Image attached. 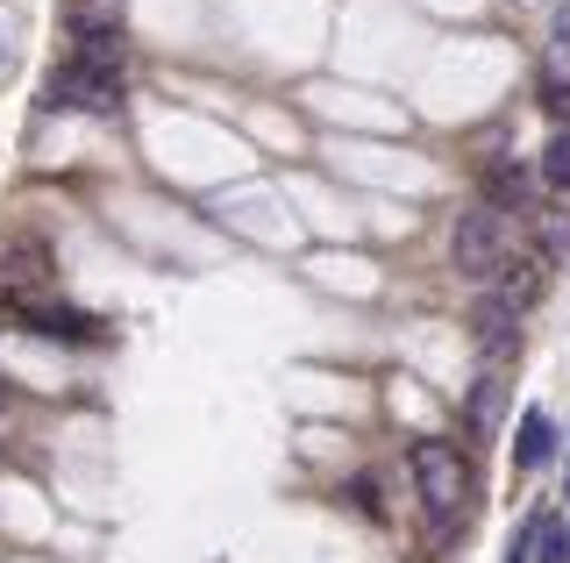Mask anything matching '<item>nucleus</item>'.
Segmentation results:
<instances>
[{"label": "nucleus", "mask_w": 570, "mask_h": 563, "mask_svg": "<svg viewBox=\"0 0 570 563\" xmlns=\"http://www.w3.org/2000/svg\"><path fill=\"white\" fill-rule=\"evenodd\" d=\"M563 500H570V478H563Z\"/></svg>", "instance_id": "a211bd4d"}, {"label": "nucleus", "mask_w": 570, "mask_h": 563, "mask_svg": "<svg viewBox=\"0 0 570 563\" xmlns=\"http://www.w3.org/2000/svg\"><path fill=\"white\" fill-rule=\"evenodd\" d=\"M71 43H115L121 37V0H65Z\"/></svg>", "instance_id": "39448f33"}, {"label": "nucleus", "mask_w": 570, "mask_h": 563, "mask_svg": "<svg viewBox=\"0 0 570 563\" xmlns=\"http://www.w3.org/2000/svg\"><path fill=\"white\" fill-rule=\"evenodd\" d=\"M557 50H570V0L557 8Z\"/></svg>", "instance_id": "dca6fc26"}, {"label": "nucleus", "mask_w": 570, "mask_h": 563, "mask_svg": "<svg viewBox=\"0 0 570 563\" xmlns=\"http://www.w3.org/2000/svg\"><path fill=\"white\" fill-rule=\"evenodd\" d=\"M43 264H50V257H43V243H14V250H0V286L22 300L36 278H43Z\"/></svg>", "instance_id": "6e6552de"}, {"label": "nucleus", "mask_w": 570, "mask_h": 563, "mask_svg": "<svg viewBox=\"0 0 570 563\" xmlns=\"http://www.w3.org/2000/svg\"><path fill=\"white\" fill-rule=\"evenodd\" d=\"M450 257H456L463 278H492L499 264H507V215H492L485 200L463 207L456 228H450Z\"/></svg>", "instance_id": "7ed1b4c3"}, {"label": "nucleus", "mask_w": 570, "mask_h": 563, "mask_svg": "<svg viewBox=\"0 0 570 563\" xmlns=\"http://www.w3.org/2000/svg\"><path fill=\"white\" fill-rule=\"evenodd\" d=\"M406 464H414V485H421V506H428V521H435V535L463 514V492H471V471H463V456L456 443H414L406 450Z\"/></svg>", "instance_id": "f257e3e1"}, {"label": "nucleus", "mask_w": 570, "mask_h": 563, "mask_svg": "<svg viewBox=\"0 0 570 563\" xmlns=\"http://www.w3.org/2000/svg\"><path fill=\"white\" fill-rule=\"evenodd\" d=\"M507 343H521V328H513V307L492 293V300L478 307V349H485V357H507Z\"/></svg>", "instance_id": "1a4fd4ad"}, {"label": "nucleus", "mask_w": 570, "mask_h": 563, "mask_svg": "<svg viewBox=\"0 0 570 563\" xmlns=\"http://www.w3.org/2000/svg\"><path fill=\"white\" fill-rule=\"evenodd\" d=\"M542 179L570 192V129H557V136H549V150H542Z\"/></svg>", "instance_id": "ddd939ff"}, {"label": "nucleus", "mask_w": 570, "mask_h": 563, "mask_svg": "<svg viewBox=\"0 0 570 563\" xmlns=\"http://www.w3.org/2000/svg\"><path fill=\"white\" fill-rule=\"evenodd\" d=\"M528 563H570V514L563 506H542V514H528Z\"/></svg>", "instance_id": "423d86ee"}, {"label": "nucleus", "mask_w": 570, "mask_h": 563, "mask_svg": "<svg viewBox=\"0 0 570 563\" xmlns=\"http://www.w3.org/2000/svg\"><path fill=\"white\" fill-rule=\"evenodd\" d=\"M549 450H557V428H549V414H542V407H528V414H521V428H513V464H521V471H542V464H549Z\"/></svg>", "instance_id": "0eeeda50"}, {"label": "nucleus", "mask_w": 570, "mask_h": 563, "mask_svg": "<svg viewBox=\"0 0 570 563\" xmlns=\"http://www.w3.org/2000/svg\"><path fill=\"white\" fill-rule=\"evenodd\" d=\"M499 563H528V535H513V542H507V556H499Z\"/></svg>", "instance_id": "f3484780"}, {"label": "nucleus", "mask_w": 570, "mask_h": 563, "mask_svg": "<svg viewBox=\"0 0 570 563\" xmlns=\"http://www.w3.org/2000/svg\"><path fill=\"white\" fill-rule=\"evenodd\" d=\"M507 271V286H499V300H507L513 314H521L534 293H542V257H513V264H499Z\"/></svg>", "instance_id": "9b49d317"}, {"label": "nucleus", "mask_w": 570, "mask_h": 563, "mask_svg": "<svg viewBox=\"0 0 570 563\" xmlns=\"http://www.w3.org/2000/svg\"><path fill=\"white\" fill-rule=\"evenodd\" d=\"M43 108L50 115H115L121 108V72H115V65L65 58L58 72L43 79Z\"/></svg>", "instance_id": "f03ea898"}, {"label": "nucleus", "mask_w": 570, "mask_h": 563, "mask_svg": "<svg viewBox=\"0 0 570 563\" xmlns=\"http://www.w3.org/2000/svg\"><path fill=\"white\" fill-rule=\"evenodd\" d=\"M22 328H29V336H43V343H100L107 336L94 314H79V307H36V300H22Z\"/></svg>", "instance_id": "20e7f679"}, {"label": "nucleus", "mask_w": 570, "mask_h": 563, "mask_svg": "<svg viewBox=\"0 0 570 563\" xmlns=\"http://www.w3.org/2000/svg\"><path fill=\"white\" fill-rule=\"evenodd\" d=\"M492 421H499V372H485V378H478V393H471V428L485 435Z\"/></svg>", "instance_id": "f8f14e48"}, {"label": "nucleus", "mask_w": 570, "mask_h": 563, "mask_svg": "<svg viewBox=\"0 0 570 563\" xmlns=\"http://www.w3.org/2000/svg\"><path fill=\"white\" fill-rule=\"evenodd\" d=\"M542 108L557 115V121L570 115V79H563V72H542Z\"/></svg>", "instance_id": "4468645a"}, {"label": "nucleus", "mask_w": 570, "mask_h": 563, "mask_svg": "<svg viewBox=\"0 0 570 563\" xmlns=\"http://www.w3.org/2000/svg\"><path fill=\"white\" fill-rule=\"evenodd\" d=\"M350 500H356V514H371V521L385 514V506H379V485H371V478H356V485H350Z\"/></svg>", "instance_id": "2eb2a0df"}, {"label": "nucleus", "mask_w": 570, "mask_h": 563, "mask_svg": "<svg viewBox=\"0 0 570 563\" xmlns=\"http://www.w3.org/2000/svg\"><path fill=\"white\" fill-rule=\"evenodd\" d=\"M528 200V165H485V207L507 215V207Z\"/></svg>", "instance_id": "9d476101"}]
</instances>
